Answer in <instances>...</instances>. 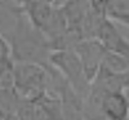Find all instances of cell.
<instances>
[{
	"label": "cell",
	"mask_w": 129,
	"mask_h": 120,
	"mask_svg": "<svg viewBox=\"0 0 129 120\" xmlns=\"http://www.w3.org/2000/svg\"><path fill=\"white\" fill-rule=\"evenodd\" d=\"M75 52L83 63L87 79L89 80V83H92L100 69L102 67L107 50L98 39H85L76 45Z\"/></svg>",
	"instance_id": "4"
},
{
	"label": "cell",
	"mask_w": 129,
	"mask_h": 120,
	"mask_svg": "<svg viewBox=\"0 0 129 120\" xmlns=\"http://www.w3.org/2000/svg\"><path fill=\"white\" fill-rule=\"evenodd\" d=\"M97 39L109 53L129 59V40L117 30L115 22L111 19L107 18L103 22Z\"/></svg>",
	"instance_id": "6"
},
{
	"label": "cell",
	"mask_w": 129,
	"mask_h": 120,
	"mask_svg": "<svg viewBox=\"0 0 129 120\" xmlns=\"http://www.w3.org/2000/svg\"><path fill=\"white\" fill-rule=\"evenodd\" d=\"M52 66L36 63H14V88L21 100L34 101L49 91Z\"/></svg>",
	"instance_id": "2"
},
{
	"label": "cell",
	"mask_w": 129,
	"mask_h": 120,
	"mask_svg": "<svg viewBox=\"0 0 129 120\" xmlns=\"http://www.w3.org/2000/svg\"><path fill=\"white\" fill-rule=\"evenodd\" d=\"M0 61H13L10 44L2 32H0Z\"/></svg>",
	"instance_id": "9"
},
{
	"label": "cell",
	"mask_w": 129,
	"mask_h": 120,
	"mask_svg": "<svg viewBox=\"0 0 129 120\" xmlns=\"http://www.w3.org/2000/svg\"><path fill=\"white\" fill-rule=\"evenodd\" d=\"M101 112L103 120H128L129 98L125 92H109L103 96Z\"/></svg>",
	"instance_id": "7"
},
{
	"label": "cell",
	"mask_w": 129,
	"mask_h": 120,
	"mask_svg": "<svg viewBox=\"0 0 129 120\" xmlns=\"http://www.w3.org/2000/svg\"><path fill=\"white\" fill-rule=\"evenodd\" d=\"M2 120H19V117H18V115H17V114H10V115L4 116Z\"/></svg>",
	"instance_id": "10"
},
{
	"label": "cell",
	"mask_w": 129,
	"mask_h": 120,
	"mask_svg": "<svg viewBox=\"0 0 129 120\" xmlns=\"http://www.w3.org/2000/svg\"><path fill=\"white\" fill-rule=\"evenodd\" d=\"M3 35L10 44L12 59L14 63H36L45 67L50 66L53 50L49 41L38 28L32 26L21 10V7L14 23Z\"/></svg>",
	"instance_id": "1"
},
{
	"label": "cell",
	"mask_w": 129,
	"mask_h": 120,
	"mask_svg": "<svg viewBox=\"0 0 129 120\" xmlns=\"http://www.w3.org/2000/svg\"><path fill=\"white\" fill-rule=\"evenodd\" d=\"M50 66L56 69L69 85L83 98L88 96L90 83L87 79L83 63L75 50H56L50 56Z\"/></svg>",
	"instance_id": "3"
},
{
	"label": "cell",
	"mask_w": 129,
	"mask_h": 120,
	"mask_svg": "<svg viewBox=\"0 0 129 120\" xmlns=\"http://www.w3.org/2000/svg\"><path fill=\"white\" fill-rule=\"evenodd\" d=\"M106 16L112 22L129 27V0H106Z\"/></svg>",
	"instance_id": "8"
},
{
	"label": "cell",
	"mask_w": 129,
	"mask_h": 120,
	"mask_svg": "<svg viewBox=\"0 0 129 120\" xmlns=\"http://www.w3.org/2000/svg\"><path fill=\"white\" fill-rule=\"evenodd\" d=\"M21 10L28 18L35 28H38L41 34L52 23L53 18L57 12V3L56 2H38V0H27V2H19Z\"/></svg>",
	"instance_id": "5"
}]
</instances>
